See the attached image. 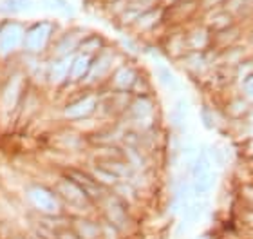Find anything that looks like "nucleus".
Returning a JSON list of instances; mask_svg holds the SVG:
<instances>
[{
    "mask_svg": "<svg viewBox=\"0 0 253 239\" xmlns=\"http://www.w3.org/2000/svg\"><path fill=\"white\" fill-rule=\"evenodd\" d=\"M246 4H248V9H253V0H246Z\"/></svg>",
    "mask_w": 253,
    "mask_h": 239,
    "instance_id": "5701e85b",
    "label": "nucleus"
},
{
    "mask_svg": "<svg viewBox=\"0 0 253 239\" xmlns=\"http://www.w3.org/2000/svg\"><path fill=\"white\" fill-rule=\"evenodd\" d=\"M27 27L18 20H5L0 24V58L9 56L16 49L24 46Z\"/></svg>",
    "mask_w": 253,
    "mask_h": 239,
    "instance_id": "f257e3e1",
    "label": "nucleus"
},
{
    "mask_svg": "<svg viewBox=\"0 0 253 239\" xmlns=\"http://www.w3.org/2000/svg\"><path fill=\"white\" fill-rule=\"evenodd\" d=\"M76 54V53H74ZM74 54H69V56H60L51 64V69H49V80L53 84H62L71 76V67H73V58Z\"/></svg>",
    "mask_w": 253,
    "mask_h": 239,
    "instance_id": "6e6552de",
    "label": "nucleus"
},
{
    "mask_svg": "<svg viewBox=\"0 0 253 239\" xmlns=\"http://www.w3.org/2000/svg\"><path fill=\"white\" fill-rule=\"evenodd\" d=\"M152 112H154L152 101L148 100L147 96H139V98H136L134 103H132V114H134V118L139 120V122L148 120V118L152 116Z\"/></svg>",
    "mask_w": 253,
    "mask_h": 239,
    "instance_id": "4468645a",
    "label": "nucleus"
},
{
    "mask_svg": "<svg viewBox=\"0 0 253 239\" xmlns=\"http://www.w3.org/2000/svg\"><path fill=\"white\" fill-rule=\"evenodd\" d=\"M226 0H201L203 9H213V7H221Z\"/></svg>",
    "mask_w": 253,
    "mask_h": 239,
    "instance_id": "4be33fe9",
    "label": "nucleus"
},
{
    "mask_svg": "<svg viewBox=\"0 0 253 239\" xmlns=\"http://www.w3.org/2000/svg\"><path fill=\"white\" fill-rule=\"evenodd\" d=\"M156 73H158V78H159V82H161V85H163L165 89H169V91L177 89V85H179L177 76H175L174 73L167 67V65L158 64L156 65Z\"/></svg>",
    "mask_w": 253,
    "mask_h": 239,
    "instance_id": "a211bd4d",
    "label": "nucleus"
},
{
    "mask_svg": "<svg viewBox=\"0 0 253 239\" xmlns=\"http://www.w3.org/2000/svg\"><path fill=\"white\" fill-rule=\"evenodd\" d=\"M29 199L40 212L56 214L60 210V203L53 192L43 187H31L29 189Z\"/></svg>",
    "mask_w": 253,
    "mask_h": 239,
    "instance_id": "7ed1b4c3",
    "label": "nucleus"
},
{
    "mask_svg": "<svg viewBox=\"0 0 253 239\" xmlns=\"http://www.w3.org/2000/svg\"><path fill=\"white\" fill-rule=\"evenodd\" d=\"M82 35H80L76 29H71L63 35L62 38L58 40L56 44V48H54V54H56V58L60 56H69V54H74L78 53L80 49V42H82Z\"/></svg>",
    "mask_w": 253,
    "mask_h": 239,
    "instance_id": "0eeeda50",
    "label": "nucleus"
},
{
    "mask_svg": "<svg viewBox=\"0 0 253 239\" xmlns=\"http://www.w3.org/2000/svg\"><path fill=\"white\" fill-rule=\"evenodd\" d=\"M159 15H161V11H159L158 7H152V9H147V11H143V13H139L137 18L134 20V24H136V27L147 31V29L154 27L156 22H159V18H161Z\"/></svg>",
    "mask_w": 253,
    "mask_h": 239,
    "instance_id": "f3484780",
    "label": "nucleus"
},
{
    "mask_svg": "<svg viewBox=\"0 0 253 239\" xmlns=\"http://www.w3.org/2000/svg\"><path fill=\"white\" fill-rule=\"evenodd\" d=\"M186 46H188L192 51H203L210 46L211 40V31L203 24V26L192 27L188 33H186Z\"/></svg>",
    "mask_w": 253,
    "mask_h": 239,
    "instance_id": "423d86ee",
    "label": "nucleus"
},
{
    "mask_svg": "<svg viewBox=\"0 0 253 239\" xmlns=\"http://www.w3.org/2000/svg\"><path fill=\"white\" fill-rule=\"evenodd\" d=\"M60 192H62V196L65 197L67 201H73V203L87 201V192H85L76 181L71 180V178H67L65 181L60 183Z\"/></svg>",
    "mask_w": 253,
    "mask_h": 239,
    "instance_id": "9b49d317",
    "label": "nucleus"
},
{
    "mask_svg": "<svg viewBox=\"0 0 253 239\" xmlns=\"http://www.w3.org/2000/svg\"><path fill=\"white\" fill-rule=\"evenodd\" d=\"M103 49V40L101 37L98 35H85L82 38V42H80V53H85V54H90V56H94L98 54Z\"/></svg>",
    "mask_w": 253,
    "mask_h": 239,
    "instance_id": "dca6fc26",
    "label": "nucleus"
},
{
    "mask_svg": "<svg viewBox=\"0 0 253 239\" xmlns=\"http://www.w3.org/2000/svg\"><path fill=\"white\" fill-rule=\"evenodd\" d=\"M156 2H159V0H132L130 7L132 9H136V13L139 15V13H143V11L152 9L154 5H156Z\"/></svg>",
    "mask_w": 253,
    "mask_h": 239,
    "instance_id": "6ab92c4d",
    "label": "nucleus"
},
{
    "mask_svg": "<svg viewBox=\"0 0 253 239\" xmlns=\"http://www.w3.org/2000/svg\"><path fill=\"white\" fill-rule=\"evenodd\" d=\"M94 109H96L94 96H84V98H80V100L71 101V103L63 109V116L69 118V120H80V118H87Z\"/></svg>",
    "mask_w": 253,
    "mask_h": 239,
    "instance_id": "20e7f679",
    "label": "nucleus"
},
{
    "mask_svg": "<svg viewBox=\"0 0 253 239\" xmlns=\"http://www.w3.org/2000/svg\"><path fill=\"white\" fill-rule=\"evenodd\" d=\"M188 112H190V105L185 98H179L175 100V103L172 105V111H170V122L175 129L183 131L188 122Z\"/></svg>",
    "mask_w": 253,
    "mask_h": 239,
    "instance_id": "f8f14e48",
    "label": "nucleus"
},
{
    "mask_svg": "<svg viewBox=\"0 0 253 239\" xmlns=\"http://www.w3.org/2000/svg\"><path fill=\"white\" fill-rule=\"evenodd\" d=\"M136 82H137V75L130 65H122V67L114 73V76H112V85H114L118 91H128L130 87L136 85Z\"/></svg>",
    "mask_w": 253,
    "mask_h": 239,
    "instance_id": "9d476101",
    "label": "nucleus"
},
{
    "mask_svg": "<svg viewBox=\"0 0 253 239\" xmlns=\"http://www.w3.org/2000/svg\"><path fill=\"white\" fill-rule=\"evenodd\" d=\"M90 64H92V56L78 51L73 58V67H71V76H69V80H73V82L85 80L87 75H89Z\"/></svg>",
    "mask_w": 253,
    "mask_h": 239,
    "instance_id": "1a4fd4ad",
    "label": "nucleus"
},
{
    "mask_svg": "<svg viewBox=\"0 0 253 239\" xmlns=\"http://www.w3.org/2000/svg\"><path fill=\"white\" fill-rule=\"evenodd\" d=\"M18 95H20V80L16 78V76H13L5 84L4 91H2V109L11 111L18 103Z\"/></svg>",
    "mask_w": 253,
    "mask_h": 239,
    "instance_id": "ddd939ff",
    "label": "nucleus"
},
{
    "mask_svg": "<svg viewBox=\"0 0 253 239\" xmlns=\"http://www.w3.org/2000/svg\"><path fill=\"white\" fill-rule=\"evenodd\" d=\"M31 7L33 0H2L0 2V13H5V15H18Z\"/></svg>",
    "mask_w": 253,
    "mask_h": 239,
    "instance_id": "2eb2a0df",
    "label": "nucleus"
},
{
    "mask_svg": "<svg viewBox=\"0 0 253 239\" xmlns=\"http://www.w3.org/2000/svg\"><path fill=\"white\" fill-rule=\"evenodd\" d=\"M243 91H244V96H246L250 101H253V75H250L248 78H246V82H244V85H243Z\"/></svg>",
    "mask_w": 253,
    "mask_h": 239,
    "instance_id": "aec40b11",
    "label": "nucleus"
},
{
    "mask_svg": "<svg viewBox=\"0 0 253 239\" xmlns=\"http://www.w3.org/2000/svg\"><path fill=\"white\" fill-rule=\"evenodd\" d=\"M54 33V24L51 20H38L33 26L27 27L26 38H24V48L27 53L38 54L45 51L51 42V37Z\"/></svg>",
    "mask_w": 253,
    "mask_h": 239,
    "instance_id": "f03ea898",
    "label": "nucleus"
},
{
    "mask_svg": "<svg viewBox=\"0 0 253 239\" xmlns=\"http://www.w3.org/2000/svg\"><path fill=\"white\" fill-rule=\"evenodd\" d=\"M201 116H203V125H205L206 129L215 127V120H213V116H211L210 111H203L201 112Z\"/></svg>",
    "mask_w": 253,
    "mask_h": 239,
    "instance_id": "412c9836",
    "label": "nucleus"
},
{
    "mask_svg": "<svg viewBox=\"0 0 253 239\" xmlns=\"http://www.w3.org/2000/svg\"><path fill=\"white\" fill-rule=\"evenodd\" d=\"M112 58H114V54H112L111 51H107L105 48L101 49L100 53L92 56V64H90L89 75H87V78H85V80L94 82V80L103 78V76L109 73V69H111Z\"/></svg>",
    "mask_w": 253,
    "mask_h": 239,
    "instance_id": "39448f33",
    "label": "nucleus"
}]
</instances>
